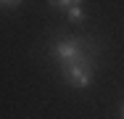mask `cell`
I'll list each match as a JSON object with an SVG mask.
<instances>
[{"label": "cell", "mask_w": 124, "mask_h": 119, "mask_svg": "<svg viewBox=\"0 0 124 119\" xmlns=\"http://www.w3.org/2000/svg\"><path fill=\"white\" fill-rule=\"evenodd\" d=\"M100 48L93 40L85 37H71V34H61L50 42V56L61 64V66H71V64H90L95 66Z\"/></svg>", "instance_id": "1"}, {"label": "cell", "mask_w": 124, "mask_h": 119, "mask_svg": "<svg viewBox=\"0 0 124 119\" xmlns=\"http://www.w3.org/2000/svg\"><path fill=\"white\" fill-rule=\"evenodd\" d=\"M93 71H95V66H90V64H71V66H61V77H63L71 87L85 90V87H90V82H93Z\"/></svg>", "instance_id": "2"}, {"label": "cell", "mask_w": 124, "mask_h": 119, "mask_svg": "<svg viewBox=\"0 0 124 119\" xmlns=\"http://www.w3.org/2000/svg\"><path fill=\"white\" fill-rule=\"evenodd\" d=\"M66 13H69V21H85V8L82 5H69Z\"/></svg>", "instance_id": "3"}, {"label": "cell", "mask_w": 124, "mask_h": 119, "mask_svg": "<svg viewBox=\"0 0 124 119\" xmlns=\"http://www.w3.org/2000/svg\"><path fill=\"white\" fill-rule=\"evenodd\" d=\"M50 8H69V5H85V0H48Z\"/></svg>", "instance_id": "4"}, {"label": "cell", "mask_w": 124, "mask_h": 119, "mask_svg": "<svg viewBox=\"0 0 124 119\" xmlns=\"http://www.w3.org/2000/svg\"><path fill=\"white\" fill-rule=\"evenodd\" d=\"M0 5L3 8H16V5H21V0H0Z\"/></svg>", "instance_id": "5"}, {"label": "cell", "mask_w": 124, "mask_h": 119, "mask_svg": "<svg viewBox=\"0 0 124 119\" xmlns=\"http://www.w3.org/2000/svg\"><path fill=\"white\" fill-rule=\"evenodd\" d=\"M122 119H124V106H122Z\"/></svg>", "instance_id": "6"}]
</instances>
